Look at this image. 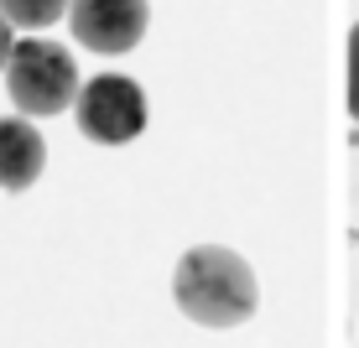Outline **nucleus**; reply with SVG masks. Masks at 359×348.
I'll use <instances>...</instances> for the list:
<instances>
[{
    "label": "nucleus",
    "instance_id": "obj_1",
    "mask_svg": "<svg viewBox=\"0 0 359 348\" xmlns=\"http://www.w3.org/2000/svg\"><path fill=\"white\" fill-rule=\"evenodd\" d=\"M172 302L198 328H240V322L255 317L261 286H255V270L240 250L193 244L177 260V270H172Z\"/></svg>",
    "mask_w": 359,
    "mask_h": 348
},
{
    "label": "nucleus",
    "instance_id": "obj_2",
    "mask_svg": "<svg viewBox=\"0 0 359 348\" xmlns=\"http://www.w3.org/2000/svg\"><path fill=\"white\" fill-rule=\"evenodd\" d=\"M6 89L27 120H53L79 99V63L53 36H21L6 63Z\"/></svg>",
    "mask_w": 359,
    "mask_h": 348
},
{
    "label": "nucleus",
    "instance_id": "obj_3",
    "mask_svg": "<svg viewBox=\"0 0 359 348\" xmlns=\"http://www.w3.org/2000/svg\"><path fill=\"white\" fill-rule=\"evenodd\" d=\"M73 115H79V130L99 146H126L146 130V89L126 73H99V78L79 83V99H73Z\"/></svg>",
    "mask_w": 359,
    "mask_h": 348
},
{
    "label": "nucleus",
    "instance_id": "obj_4",
    "mask_svg": "<svg viewBox=\"0 0 359 348\" xmlns=\"http://www.w3.org/2000/svg\"><path fill=\"white\" fill-rule=\"evenodd\" d=\"M68 27L73 42L89 47V53H130L146 36V21H151V6L146 0H68Z\"/></svg>",
    "mask_w": 359,
    "mask_h": 348
},
{
    "label": "nucleus",
    "instance_id": "obj_5",
    "mask_svg": "<svg viewBox=\"0 0 359 348\" xmlns=\"http://www.w3.org/2000/svg\"><path fill=\"white\" fill-rule=\"evenodd\" d=\"M47 167V141L36 135L27 115H6L0 120V188L6 193H27Z\"/></svg>",
    "mask_w": 359,
    "mask_h": 348
},
{
    "label": "nucleus",
    "instance_id": "obj_6",
    "mask_svg": "<svg viewBox=\"0 0 359 348\" xmlns=\"http://www.w3.org/2000/svg\"><path fill=\"white\" fill-rule=\"evenodd\" d=\"M0 16L11 27H27V32H42L53 21L68 16V0H0Z\"/></svg>",
    "mask_w": 359,
    "mask_h": 348
},
{
    "label": "nucleus",
    "instance_id": "obj_7",
    "mask_svg": "<svg viewBox=\"0 0 359 348\" xmlns=\"http://www.w3.org/2000/svg\"><path fill=\"white\" fill-rule=\"evenodd\" d=\"M349 115L359 125V27L349 32Z\"/></svg>",
    "mask_w": 359,
    "mask_h": 348
},
{
    "label": "nucleus",
    "instance_id": "obj_8",
    "mask_svg": "<svg viewBox=\"0 0 359 348\" xmlns=\"http://www.w3.org/2000/svg\"><path fill=\"white\" fill-rule=\"evenodd\" d=\"M11 47H16V36H11V21L0 16V73H6V63H11Z\"/></svg>",
    "mask_w": 359,
    "mask_h": 348
}]
</instances>
